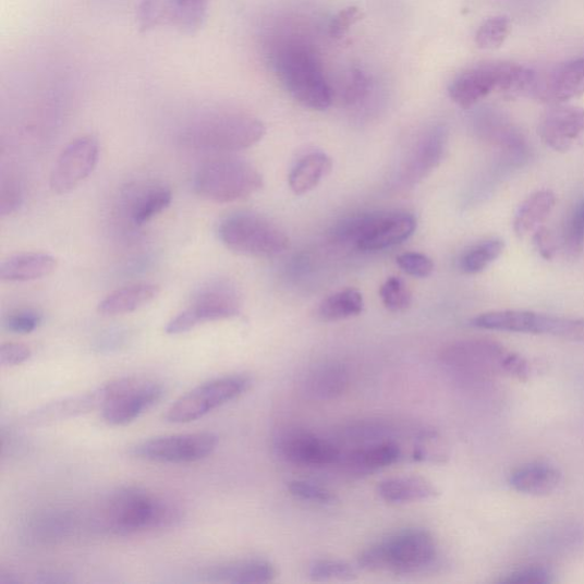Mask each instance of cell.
I'll list each match as a JSON object with an SVG mask.
<instances>
[{"label":"cell","mask_w":584,"mask_h":584,"mask_svg":"<svg viewBox=\"0 0 584 584\" xmlns=\"http://www.w3.org/2000/svg\"><path fill=\"white\" fill-rule=\"evenodd\" d=\"M446 144V132L441 129L433 130L423 141L415 158L411 161L410 174L412 179L423 178L437 162H440Z\"/></svg>","instance_id":"obj_32"},{"label":"cell","mask_w":584,"mask_h":584,"mask_svg":"<svg viewBox=\"0 0 584 584\" xmlns=\"http://www.w3.org/2000/svg\"><path fill=\"white\" fill-rule=\"evenodd\" d=\"M100 145L92 136L72 141L57 160L51 175V187L59 194L76 188L99 162Z\"/></svg>","instance_id":"obj_15"},{"label":"cell","mask_w":584,"mask_h":584,"mask_svg":"<svg viewBox=\"0 0 584 584\" xmlns=\"http://www.w3.org/2000/svg\"><path fill=\"white\" fill-rule=\"evenodd\" d=\"M277 449L290 464L306 467L333 465L342 457V451L330 441L301 430L282 434Z\"/></svg>","instance_id":"obj_17"},{"label":"cell","mask_w":584,"mask_h":584,"mask_svg":"<svg viewBox=\"0 0 584 584\" xmlns=\"http://www.w3.org/2000/svg\"><path fill=\"white\" fill-rule=\"evenodd\" d=\"M263 185V177L252 163L233 158L204 165L193 181L200 197L217 204L245 200Z\"/></svg>","instance_id":"obj_7"},{"label":"cell","mask_w":584,"mask_h":584,"mask_svg":"<svg viewBox=\"0 0 584 584\" xmlns=\"http://www.w3.org/2000/svg\"><path fill=\"white\" fill-rule=\"evenodd\" d=\"M73 580L70 575L59 572H44L36 576L35 582L37 583H70Z\"/></svg>","instance_id":"obj_48"},{"label":"cell","mask_w":584,"mask_h":584,"mask_svg":"<svg viewBox=\"0 0 584 584\" xmlns=\"http://www.w3.org/2000/svg\"><path fill=\"white\" fill-rule=\"evenodd\" d=\"M275 70L279 81L292 99L303 107L325 111L332 104V89L323 65L309 48L290 44L275 56Z\"/></svg>","instance_id":"obj_6"},{"label":"cell","mask_w":584,"mask_h":584,"mask_svg":"<svg viewBox=\"0 0 584 584\" xmlns=\"http://www.w3.org/2000/svg\"><path fill=\"white\" fill-rule=\"evenodd\" d=\"M183 519L184 510L172 498L139 486H127L107 499L100 523L108 532L129 537L177 527Z\"/></svg>","instance_id":"obj_1"},{"label":"cell","mask_w":584,"mask_h":584,"mask_svg":"<svg viewBox=\"0 0 584 584\" xmlns=\"http://www.w3.org/2000/svg\"><path fill=\"white\" fill-rule=\"evenodd\" d=\"M478 329L548 334L584 345V319L563 318L531 311L504 309L483 313L471 321Z\"/></svg>","instance_id":"obj_9"},{"label":"cell","mask_w":584,"mask_h":584,"mask_svg":"<svg viewBox=\"0 0 584 584\" xmlns=\"http://www.w3.org/2000/svg\"><path fill=\"white\" fill-rule=\"evenodd\" d=\"M509 485L515 491L542 497L552 494L562 482V473L547 462H530L509 475Z\"/></svg>","instance_id":"obj_20"},{"label":"cell","mask_w":584,"mask_h":584,"mask_svg":"<svg viewBox=\"0 0 584 584\" xmlns=\"http://www.w3.org/2000/svg\"><path fill=\"white\" fill-rule=\"evenodd\" d=\"M57 259L45 253H26L12 256L0 265V279L7 282H28L52 275Z\"/></svg>","instance_id":"obj_22"},{"label":"cell","mask_w":584,"mask_h":584,"mask_svg":"<svg viewBox=\"0 0 584 584\" xmlns=\"http://www.w3.org/2000/svg\"><path fill=\"white\" fill-rule=\"evenodd\" d=\"M372 83L367 73L360 69H353L346 80L343 99L346 105H356L368 95Z\"/></svg>","instance_id":"obj_42"},{"label":"cell","mask_w":584,"mask_h":584,"mask_svg":"<svg viewBox=\"0 0 584 584\" xmlns=\"http://www.w3.org/2000/svg\"><path fill=\"white\" fill-rule=\"evenodd\" d=\"M137 21L142 32H150L161 24H169L167 0H142L137 9Z\"/></svg>","instance_id":"obj_37"},{"label":"cell","mask_w":584,"mask_h":584,"mask_svg":"<svg viewBox=\"0 0 584 584\" xmlns=\"http://www.w3.org/2000/svg\"><path fill=\"white\" fill-rule=\"evenodd\" d=\"M241 311L236 289L227 282H211L200 288L190 306L170 320L168 334L186 333L200 325L235 318Z\"/></svg>","instance_id":"obj_13"},{"label":"cell","mask_w":584,"mask_h":584,"mask_svg":"<svg viewBox=\"0 0 584 584\" xmlns=\"http://www.w3.org/2000/svg\"><path fill=\"white\" fill-rule=\"evenodd\" d=\"M436 557L437 546L428 531L406 528L364 549L357 565L369 572L415 574L430 568Z\"/></svg>","instance_id":"obj_3"},{"label":"cell","mask_w":584,"mask_h":584,"mask_svg":"<svg viewBox=\"0 0 584 584\" xmlns=\"http://www.w3.org/2000/svg\"><path fill=\"white\" fill-rule=\"evenodd\" d=\"M397 263L406 275L421 279L431 276L435 267L428 256L419 253L402 254L397 258Z\"/></svg>","instance_id":"obj_41"},{"label":"cell","mask_w":584,"mask_h":584,"mask_svg":"<svg viewBox=\"0 0 584 584\" xmlns=\"http://www.w3.org/2000/svg\"><path fill=\"white\" fill-rule=\"evenodd\" d=\"M556 205V196L550 190H542L531 196L519 207L514 218V232L524 238L543 227Z\"/></svg>","instance_id":"obj_26"},{"label":"cell","mask_w":584,"mask_h":584,"mask_svg":"<svg viewBox=\"0 0 584 584\" xmlns=\"http://www.w3.org/2000/svg\"><path fill=\"white\" fill-rule=\"evenodd\" d=\"M288 490L292 497L304 501L332 504L337 500L330 490L307 480H292L288 484Z\"/></svg>","instance_id":"obj_39"},{"label":"cell","mask_w":584,"mask_h":584,"mask_svg":"<svg viewBox=\"0 0 584 584\" xmlns=\"http://www.w3.org/2000/svg\"><path fill=\"white\" fill-rule=\"evenodd\" d=\"M533 243L535 250H537L546 260H550L555 257L557 252L556 242L553 235L547 228L540 227L535 230V233L533 234Z\"/></svg>","instance_id":"obj_47"},{"label":"cell","mask_w":584,"mask_h":584,"mask_svg":"<svg viewBox=\"0 0 584 584\" xmlns=\"http://www.w3.org/2000/svg\"><path fill=\"white\" fill-rule=\"evenodd\" d=\"M99 394L104 419L112 426H126L161 400L163 387L150 378L126 377L109 382Z\"/></svg>","instance_id":"obj_11"},{"label":"cell","mask_w":584,"mask_h":584,"mask_svg":"<svg viewBox=\"0 0 584 584\" xmlns=\"http://www.w3.org/2000/svg\"><path fill=\"white\" fill-rule=\"evenodd\" d=\"M332 168L331 159L324 153H313L303 157L289 175V186L292 192L302 196L326 178Z\"/></svg>","instance_id":"obj_27"},{"label":"cell","mask_w":584,"mask_h":584,"mask_svg":"<svg viewBox=\"0 0 584 584\" xmlns=\"http://www.w3.org/2000/svg\"><path fill=\"white\" fill-rule=\"evenodd\" d=\"M71 522L69 515L60 511H47L32 521L29 531L36 540L54 543L65 537L71 530Z\"/></svg>","instance_id":"obj_33"},{"label":"cell","mask_w":584,"mask_h":584,"mask_svg":"<svg viewBox=\"0 0 584 584\" xmlns=\"http://www.w3.org/2000/svg\"><path fill=\"white\" fill-rule=\"evenodd\" d=\"M20 583H23V580L12 573V572H2L0 573V584H20Z\"/></svg>","instance_id":"obj_49"},{"label":"cell","mask_w":584,"mask_h":584,"mask_svg":"<svg viewBox=\"0 0 584 584\" xmlns=\"http://www.w3.org/2000/svg\"><path fill=\"white\" fill-rule=\"evenodd\" d=\"M218 445V437L208 431L162 436L133 447L138 459L163 464H193L210 457Z\"/></svg>","instance_id":"obj_14"},{"label":"cell","mask_w":584,"mask_h":584,"mask_svg":"<svg viewBox=\"0 0 584 584\" xmlns=\"http://www.w3.org/2000/svg\"><path fill=\"white\" fill-rule=\"evenodd\" d=\"M349 382L350 375L344 365L326 363L309 374L306 388L315 399L332 400L346 391Z\"/></svg>","instance_id":"obj_25"},{"label":"cell","mask_w":584,"mask_h":584,"mask_svg":"<svg viewBox=\"0 0 584 584\" xmlns=\"http://www.w3.org/2000/svg\"><path fill=\"white\" fill-rule=\"evenodd\" d=\"M363 13L356 7L346 8L337 13L329 24V34L334 39L343 38L350 29L362 20Z\"/></svg>","instance_id":"obj_44"},{"label":"cell","mask_w":584,"mask_h":584,"mask_svg":"<svg viewBox=\"0 0 584 584\" xmlns=\"http://www.w3.org/2000/svg\"><path fill=\"white\" fill-rule=\"evenodd\" d=\"M173 202V193L168 187L156 185L142 191L131 207V219L135 226H143L165 211Z\"/></svg>","instance_id":"obj_29"},{"label":"cell","mask_w":584,"mask_h":584,"mask_svg":"<svg viewBox=\"0 0 584 584\" xmlns=\"http://www.w3.org/2000/svg\"><path fill=\"white\" fill-rule=\"evenodd\" d=\"M266 129L257 118L240 112L215 113L190 125L181 141L202 153L230 154L247 150L260 142Z\"/></svg>","instance_id":"obj_4"},{"label":"cell","mask_w":584,"mask_h":584,"mask_svg":"<svg viewBox=\"0 0 584 584\" xmlns=\"http://www.w3.org/2000/svg\"><path fill=\"white\" fill-rule=\"evenodd\" d=\"M253 386V378L245 374L216 378L193 388L167 410L165 419L172 424L199 421L243 394Z\"/></svg>","instance_id":"obj_12"},{"label":"cell","mask_w":584,"mask_h":584,"mask_svg":"<svg viewBox=\"0 0 584 584\" xmlns=\"http://www.w3.org/2000/svg\"><path fill=\"white\" fill-rule=\"evenodd\" d=\"M380 297L385 307L391 312H402L412 302L411 291L405 282L397 277L388 278L380 288Z\"/></svg>","instance_id":"obj_36"},{"label":"cell","mask_w":584,"mask_h":584,"mask_svg":"<svg viewBox=\"0 0 584 584\" xmlns=\"http://www.w3.org/2000/svg\"><path fill=\"white\" fill-rule=\"evenodd\" d=\"M23 202L20 184L14 179L3 181L0 190V215L10 216L17 211Z\"/></svg>","instance_id":"obj_45"},{"label":"cell","mask_w":584,"mask_h":584,"mask_svg":"<svg viewBox=\"0 0 584 584\" xmlns=\"http://www.w3.org/2000/svg\"><path fill=\"white\" fill-rule=\"evenodd\" d=\"M364 301L356 289H345L326 299L319 307V318L325 323L346 320L363 312Z\"/></svg>","instance_id":"obj_30"},{"label":"cell","mask_w":584,"mask_h":584,"mask_svg":"<svg viewBox=\"0 0 584 584\" xmlns=\"http://www.w3.org/2000/svg\"><path fill=\"white\" fill-rule=\"evenodd\" d=\"M402 449L393 440L367 443L342 454L345 465L358 473H373L397 464Z\"/></svg>","instance_id":"obj_21"},{"label":"cell","mask_w":584,"mask_h":584,"mask_svg":"<svg viewBox=\"0 0 584 584\" xmlns=\"http://www.w3.org/2000/svg\"><path fill=\"white\" fill-rule=\"evenodd\" d=\"M441 361L451 373L469 380H489L498 376L527 380L530 363L490 339L459 340L441 354Z\"/></svg>","instance_id":"obj_2"},{"label":"cell","mask_w":584,"mask_h":584,"mask_svg":"<svg viewBox=\"0 0 584 584\" xmlns=\"http://www.w3.org/2000/svg\"><path fill=\"white\" fill-rule=\"evenodd\" d=\"M584 94V58L556 65L535 76L527 97L544 104L559 106Z\"/></svg>","instance_id":"obj_16"},{"label":"cell","mask_w":584,"mask_h":584,"mask_svg":"<svg viewBox=\"0 0 584 584\" xmlns=\"http://www.w3.org/2000/svg\"><path fill=\"white\" fill-rule=\"evenodd\" d=\"M159 294L160 288L157 284H131L111 292L97 308L107 316L131 314L151 304Z\"/></svg>","instance_id":"obj_24"},{"label":"cell","mask_w":584,"mask_h":584,"mask_svg":"<svg viewBox=\"0 0 584 584\" xmlns=\"http://www.w3.org/2000/svg\"><path fill=\"white\" fill-rule=\"evenodd\" d=\"M538 134L550 149L568 153L584 135V109L572 106H557L542 119Z\"/></svg>","instance_id":"obj_18"},{"label":"cell","mask_w":584,"mask_h":584,"mask_svg":"<svg viewBox=\"0 0 584 584\" xmlns=\"http://www.w3.org/2000/svg\"><path fill=\"white\" fill-rule=\"evenodd\" d=\"M501 583L548 584L553 582L552 572L544 567H526L510 572L500 579Z\"/></svg>","instance_id":"obj_43"},{"label":"cell","mask_w":584,"mask_h":584,"mask_svg":"<svg viewBox=\"0 0 584 584\" xmlns=\"http://www.w3.org/2000/svg\"><path fill=\"white\" fill-rule=\"evenodd\" d=\"M537 71L518 63L492 62L472 66L451 83L449 95L461 108L470 109L494 92L527 96Z\"/></svg>","instance_id":"obj_5"},{"label":"cell","mask_w":584,"mask_h":584,"mask_svg":"<svg viewBox=\"0 0 584 584\" xmlns=\"http://www.w3.org/2000/svg\"><path fill=\"white\" fill-rule=\"evenodd\" d=\"M511 32V21L508 16L499 15L484 21L475 35V42L480 50H498Z\"/></svg>","instance_id":"obj_34"},{"label":"cell","mask_w":584,"mask_h":584,"mask_svg":"<svg viewBox=\"0 0 584 584\" xmlns=\"http://www.w3.org/2000/svg\"><path fill=\"white\" fill-rule=\"evenodd\" d=\"M377 492L389 503H407L434 499L440 491L427 478L421 476H399L379 483Z\"/></svg>","instance_id":"obj_23"},{"label":"cell","mask_w":584,"mask_h":584,"mask_svg":"<svg viewBox=\"0 0 584 584\" xmlns=\"http://www.w3.org/2000/svg\"><path fill=\"white\" fill-rule=\"evenodd\" d=\"M218 236L228 250L256 258L279 256L289 246L287 234L278 226L252 212H238L223 219Z\"/></svg>","instance_id":"obj_8"},{"label":"cell","mask_w":584,"mask_h":584,"mask_svg":"<svg viewBox=\"0 0 584 584\" xmlns=\"http://www.w3.org/2000/svg\"><path fill=\"white\" fill-rule=\"evenodd\" d=\"M504 251V241L489 239L466 251L459 260L460 270L466 275H478L495 263Z\"/></svg>","instance_id":"obj_31"},{"label":"cell","mask_w":584,"mask_h":584,"mask_svg":"<svg viewBox=\"0 0 584 584\" xmlns=\"http://www.w3.org/2000/svg\"><path fill=\"white\" fill-rule=\"evenodd\" d=\"M204 577L215 583L263 584L272 582L277 577V570L266 559H240L207 569Z\"/></svg>","instance_id":"obj_19"},{"label":"cell","mask_w":584,"mask_h":584,"mask_svg":"<svg viewBox=\"0 0 584 584\" xmlns=\"http://www.w3.org/2000/svg\"><path fill=\"white\" fill-rule=\"evenodd\" d=\"M417 229L415 216L404 211L367 214L349 219L337 230L339 238L353 241L365 252L400 245Z\"/></svg>","instance_id":"obj_10"},{"label":"cell","mask_w":584,"mask_h":584,"mask_svg":"<svg viewBox=\"0 0 584 584\" xmlns=\"http://www.w3.org/2000/svg\"><path fill=\"white\" fill-rule=\"evenodd\" d=\"M308 575L313 581H350L356 572L349 563L334 559H320L311 564Z\"/></svg>","instance_id":"obj_35"},{"label":"cell","mask_w":584,"mask_h":584,"mask_svg":"<svg viewBox=\"0 0 584 584\" xmlns=\"http://www.w3.org/2000/svg\"><path fill=\"white\" fill-rule=\"evenodd\" d=\"M565 247L571 257H577L584 247V198L575 206L565 229Z\"/></svg>","instance_id":"obj_38"},{"label":"cell","mask_w":584,"mask_h":584,"mask_svg":"<svg viewBox=\"0 0 584 584\" xmlns=\"http://www.w3.org/2000/svg\"><path fill=\"white\" fill-rule=\"evenodd\" d=\"M32 350L27 345L7 343L0 348V364L4 368L16 367L32 357Z\"/></svg>","instance_id":"obj_46"},{"label":"cell","mask_w":584,"mask_h":584,"mask_svg":"<svg viewBox=\"0 0 584 584\" xmlns=\"http://www.w3.org/2000/svg\"><path fill=\"white\" fill-rule=\"evenodd\" d=\"M42 321V316L32 308H20L11 312L5 320L4 327L8 331L16 334H29L38 329Z\"/></svg>","instance_id":"obj_40"},{"label":"cell","mask_w":584,"mask_h":584,"mask_svg":"<svg viewBox=\"0 0 584 584\" xmlns=\"http://www.w3.org/2000/svg\"><path fill=\"white\" fill-rule=\"evenodd\" d=\"M169 24L181 33L200 31L207 17L208 0H167Z\"/></svg>","instance_id":"obj_28"}]
</instances>
